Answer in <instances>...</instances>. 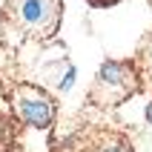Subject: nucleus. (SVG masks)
<instances>
[{
    "mask_svg": "<svg viewBox=\"0 0 152 152\" xmlns=\"http://www.w3.org/2000/svg\"><path fill=\"white\" fill-rule=\"evenodd\" d=\"M132 63H135V69H138L141 86H149V89H152V32H146L144 37H141Z\"/></svg>",
    "mask_w": 152,
    "mask_h": 152,
    "instance_id": "nucleus-5",
    "label": "nucleus"
},
{
    "mask_svg": "<svg viewBox=\"0 0 152 152\" xmlns=\"http://www.w3.org/2000/svg\"><path fill=\"white\" fill-rule=\"evenodd\" d=\"M146 121H149V124H152V101L146 103Z\"/></svg>",
    "mask_w": 152,
    "mask_h": 152,
    "instance_id": "nucleus-7",
    "label": "nucleus"
},
{
    "mask_svg": "<svg viewBox=\"0 0 152 152\" xmlns=\"http://www.w3.org/2000/svg\"><path fill=\"white\" fill-rule=\"evenodd\" d=\"M89 6H98V9H103V6H115L118 0H86Z\"/></svg>",
    "mask_w": 152,
    "mask_h": 152,
    "instance_id": "nucleus-6",
    "label": "nucleus"
},
{
    "mask_svg": "<svg viewBox=\"0 0 152 152\" xmlns=\"http://www.w3.org/2000/svg\"><path fill=\"white\" fill-rule=\"evenodd\" d=\"M0 37H3V20H0Z\"/></svg>",
    "mask_w": 152,
    "mask_h": 152,
    "instance_id": "nucleus-8",
    "label": "nucleus"
},
{
    "mask_svg": "<svg viewBox=\"0 0 152 152\" xmlns=\"http://www.w3.org/2000/svg\"><path fill=\"white\" fill-rule=\"evenodd\" d=\"M92 152H135L129 138L118 129H101L92 138Z\"/></svg>",
    "mask_w": 152,
    "mask_h": 152,
    "instance_id": "nucleus-4",
    "label": "nucleus"
},
{
    "mask_svg": "<svg viewBox=\"0 0 152 152\" xmlns=\"http://www.w3.org/2000/svg\"><path fill=\"white\" fill-rule=\"evenodd\" d=\"M141 89L144 86H141V77H138V69L132 60H103L101 69L95 72L86 101L98 109H115Z\"/></svg>",
    "mask_w": 152,
    "mask_h": 152,
    "instance_id": "nucleus-2",
    "label": "nucleus"
},
{
    "mask_svg": "<svg viewBox=\"0 0 152 152\" xmlns=\"http://www.w3.org/2000/svg\"><path fill=\"white\" fill-rule=\"evenodd\" d=\"M12 101V109H15L17 121L26 124L32 129H49L55 124V115H58V103L43 86L34 83H17L9 95Z\"/></svg>",
    "mask_w": 152,
    "mask_h": 152,
    "instance_id": "nucleus-3",
    "label": "nucleus"
},
{
    "mask_svg": "<svg viewBox=\"0 0 152 152\" xmlns=\"http://www.w3.org/2000/svg\"><path fill=\"white\" fill-rule=\"evenodd\" d=\"M0 15L26 40H52L60 29L63 0H6Z\"/></svg>",
    "mask_w": 152,
    "mask_h": 152,
    "instance_id": "nucleus-1",
    "label": "nucleus"
},
{
    "mask_svg": "<svg viewBox=\"0 0 152 152\" xmlns=\"http://www.w3.org/2000/svg\"><path fill=\"white\" fill-rule=\"evenodd\" d=\"M149 3H152V0H149Z\"/></svg>",
    "mask_w": 152,
    "mask_h": 152,
    "instance_id": "nucleus-9",
    "label": "nucleus"
}]
</instances>
